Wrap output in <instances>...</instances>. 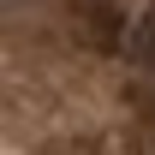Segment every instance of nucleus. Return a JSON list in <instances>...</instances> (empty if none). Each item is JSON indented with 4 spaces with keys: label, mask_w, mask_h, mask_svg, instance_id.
<instances>
[{
    "label": "nucleus",
    "mask_w": 155,
    "mask_h": 155,
    "mask_svg": "<svg viewBox=\"0 0 155 155\" xmlns=\"http://www.w3.org/2000/svg\"><path fill=\"white\" fill-rule=\"evenodd\" d=\"M137 66H143V72H155V12L143 18V30H137Z\"/></svg>",
    "instance_id": "nucleus-1"
},
{
    "label": "nucleus",
    "mask_w": 155,
    "mask_h": 155,
    "mask_svg": "<svg viewBox=\"0 0 155 155\" xmlns=\"http://www.w3.org/2000/svg\"><path fill=\"white\" fill-rule=\"evenodd\" d=\"M54 155H90V149H54Z\"/></svg>",
    "instance_id": "nucleus-2"
}]
</instances>
